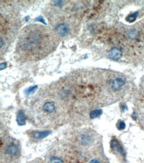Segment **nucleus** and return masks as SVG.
Listing matches in <instances>:
<instances>
[{
  "mask_svg": "<svg viewBox=\"0 0 144 163\" xmlns=\"http://www.w3.org/2000/svg\"><path fill=\"white\" fill-rule=\"evenodd\" d=\"M55 34L42 26L33 25L23 29L17 44V52L27 60L46 56L57 45Z\"/></svg>",
  "mask_w": 144,
  "mask_h": 163,
  "instance_id": "f257e3e1",
  "label": "nucleus"
},
{
  "mask_svg": "<svg viewBox=\"0 0 144 163\" xmlns=\"http://www.w3.org/2000/svg\"><path fill=\"white\" fill-rule=\"evenodd\" d=\"M3 154L6 158L10 159L17 158L20 154L19 145L13 140H9L6 143L3 147Z\"/></svg>",
  "mask_w": 144,
  "mask_h": 163,
  "instance_id": "f03ea898",
  "label": "nucleus"
},
{
  "mask_svg": "<svg viewBox=\"0 0 144 163\" xmlns=\"http://www.w3.org/2000/svg\"><path fill=\"white\" fill-rule=\"evenodd\" d=\"M55 30L57 34L59 36L65 37L69 34L71 29L70 25L68 23L62 21V22H59L55 25Z\"/></svg>",
  "mask_w": 144,
  "mask_h": 163,
  "instance_id": "7ed1b4c3",
  "label": "nucleus"
},
{
  "mask_svg": "<svg viewBox=\"0 0 144 163\" xmlns=\"http://www.w3.org/2000/svg\"><path fill=\"white\" fill-rule=\"evenodd\" d=\"M56 110L55 102L51 100H47L42 105V111L46 114H51Z\"/></svg>",
  "mask_w": 144,
  "mask_h": 163,
  "instance_id": "20e7f679",
  "label": "nucleus"
},
{
  "mask_svg": "<svg viewBox=\"0 0 144 163\" xmlns=\"http://www.w3.org/2000/svg\"><path fill=\"white\" fill-rule=\"evenodd\" d=\"M125 84H126V80H125L124 78L118 76V77L115 78L114 80H112L111 82V88L114 91H118L123 88Z\"/></svg>",
  "mask_w": 144,
  "mask_h": 163,
  "instance_id": "39448f33",
  "label": "nucleus"
},
{
  "mask_svg": "<svg viewBox=\"0 0 144 163\" xmlns=\"http://www.w3.org/2000/svg\"><path fill=\"white\" fill-rule=\"evenodd\" d=\"M110 147L114 152L120 153L124 157H126V152H125L124 148L122 147L121 144L116 138L112 139L111 142H110Z\"/></svg>",
  "mask_w": 144,
  "mask_h": 163,
  "instance_id": "423d86ee",
  "label": "nucleus"
},
{
  "mask_svg": "<svg viewBox=\"0 0 144 163\" xmlns=\"http://www.w3.org/2000/svg\"><path fill=\"white\" fill-rule=\"evenodd\" d=\"M92 142V136L88 133H82L80 135L79 138V143L82 147H87L89 145H90Z\"/></svg>",
  "mask_w": 144,
  "mask_h": 163,
  "instance_id": "0eeeda50",
  "label": "nucleus"
},
{
  "mask_svg": "<svg viewBox=\"0 0 144 163\" xmlns=\"http://www.w3.org/2000/svg\"><path fill=\"white\" fill-rule=\"evenodd\" d=\"M51 133V130L44 131H33L31 133V136L35 140H39L49 136Z\"/></svg>",
  "mask_w": 144,
  "mask_h": 163,
  "instance_id": "6e6552de",
  "label": "nucleus"
},
{
  "mask_svg": "<svg viewBox=\"0 0 144 163\" xmlns=\"http://www.w3.org/2000/svg\"><path fill=\"white\" fill-rule=\"evenodd\" d=\"M17 122L19 126H24L26 124V116L23 110H20L17 114Z\"/></svg>",
  "mask_w": 144,
  "mask_h": 163,
  "instance_id": "1a4fd4ad",
  "label": "nucleus"
},
{
  "mask_svg": "<svg viewBox=\"0 0 144 163\" xmlns=\"http://www.w3.org/2000/svg\"><path fill=\"white\" fill-rule=\"evenodd\" d=\"M108 56L110 59L113 60H119L121 57L122 52L117 47H114V48H112L110 51Z\"/></svg>",
  "mask_w": 144,
  "mask_h": 163,
  "instance_id": "9d476101",
  "label": "nucleus"
},
{
  "mask_svg": "<svg viewBox=\"0 0 144 163\" xmlns=\"http://www.w3.org/2000/svg\"><path fill=\"white\" fill-rule=\"evenodd\" d=\"M47 163H64V161L60 157L52 155L49 158Z\"/></svg>",
  "mask_w": 144,
  "mask_h": 163,
  "instance_id": "9b49d317",
  "label": "nucleus"
},
{
  "mask_svg": "<svg viewBox=\"0 0 144 163\" xmlns=\"http://www.w3.org/2000/svg\"><path fill=\"white\" fill-rule=\"evenodd\" d=\"M102 114V110L101 109L94 110H92V111L90 112V118H92V119L96 118H98V117H99Z\"/></svg>",
  "mask_w": 144,
  "mask_h": 163,
  "instance_id": "f8f14e48",
  "label": "nucleus"
},
{
  "mask_svg": "<svg viewBox=\"0 0 144 163\" xmlns=\"http://www.w3.org/2000/svg\"><path fill=\"white\" fill-rule=\"evenodd\" d=\"M138 13H139L138 12V11H137V12H135L134 13L129 14V15H128V16L126 17V21L129 23L134 22V21L136 20L137 17H138Z\"/></svg>",
  "mask_w": 144,
  "mask_h": 163,
  "instance_id": "ddd939ff",
  "label": "nucleus"
},
{
  "mask_svg": "<svg viewBox=\"0 0 144 163\" xmlns=\"http://www.w3.org/2000/svg\"><path fill=\"white\" fill-rule=\"evenodd\" d=\"M37 89V86H31V87L27 88V89L25 90V94L27 96H29L31 94H33Z\"/></svg>",
  "mask_w": 144,
  "mask_h": 163,
  "instance_id": "4468645a",
  "label": "nucleus"
},
{
  "mask_svg": "<svg viewBox=\"0 0 144 163\" xmlns=\"http://www.w3.org/2000/svg\"><path fill=\"white\" fill-rule=\"evenodd\" d=\"M116 126L117 129H118L119 130H122L126 128V124H125V122L124 121H122V120H119L117 122Z\"/></svg>",
  "mask_w": 144,
  "mask_h": 163,
  "instance_id": "2eb2a0df",
  "label": "nucleus"
},
{
  "mask_svg": "<svg viewBox=\"0 0 144 163\" xmlns=\"http://www.w3.org/2000/svg\"><path fill=\"white\" fill-rule=\"evenodd\" d=\"M88 163H100L99 160H98L96 159H92V160H91L90 161H89V162Z\"/></svg>",
  "mask_w": 144,
  "mask_h": 163,
  "instance_id": "dca6fc26",
  "label": "nucleus"
},
{
  "mask_svg": "<svg viewBox=\"0 0 144 163\" xmlns=\"http://www.w3.org/2000/svg\"><path fill=\"white\" fill-rule=\"evenodd\" d=\"M7 66V63L6 62H4V63L1 64V69H3V68H5Z\"/></svg>",
  "mask_w": 144,
  "mask_h": 163,
  "instance_id": "f3484780",
  "label": "nucleus"
}]
</instances>
